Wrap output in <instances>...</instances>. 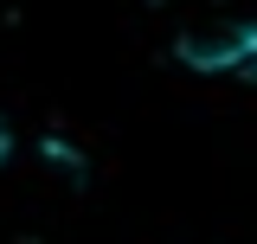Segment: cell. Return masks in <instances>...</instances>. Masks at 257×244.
Instances as JSON below:
<instances>
[{
  "mask_svg": "<svg viewBox=\"0 0 257 244\" xmlns=\"http://www.w3.org/2000/svg\"><path fill=\"white\" fill-rule=\"evenodd\" d=\"M174 58L187 71H212V77H251L257 84V20H206L174 39Z\"/></svg>",
  "mask_w": 257,
  "mask_h": 244,
  "instance_id": "cell-1",
  "label": "cell"
},
{
  "mask_svg": "<svg viewBox=\"0 0 257 244\" xmlns=\"http://www.w3.org/2000/svg\"><path fill=\"white\" fill-rule=\"evenodd\" d=\"M13 148H20V135H13V122L0 116V167H7V161H13Z\"/></svg>",
  "mask_w": 257,
  "mask_h": 244,
  "instance_id": "cell-2",
  "label": "cell"
}]
</instances>
